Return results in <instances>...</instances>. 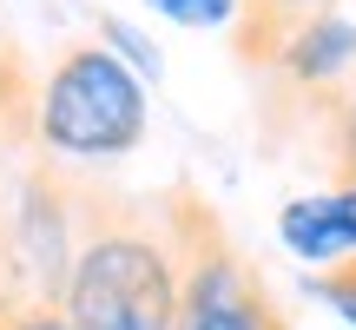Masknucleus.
Returning <instances> with one entry per match:
<instances>
[{"mask_svg": "<svg viewBox=\"0 0 356 330\" xmlns=\"http://www.w3.org/2000/svg\"><path fill=\"white\" fill-rule=\"evenodd\" d=\"M66 317L79 330H178V244L159 198L86 191Z\"/></svg>", "mask_w": 356, "mask_h": 330, "instance_id": "f257e3e1", "label": "nucleus"}, {"mask_svg": "<svg viewBox=\"0 0 356 330\" xmlns=\"http://www.w3.org/2000/svg\"><path fill=\"white\" fill-rule=\"evenodd\" d=\"M40 139L66 165H106L145 139V79L113 47H66L40 79Z\"/></svg>", "mask_w": 356, "mask_h": 330, "instance_id": "f03ea898", "label": "nucleus"}, {"mask_svg": "<svg viewBox=\"0 0 356 330\" xmlns=\"http://www.w3.org/2000/svg\"><path fill=\"white\" fill-rule=\"evenodd\" d=\"M159 212L178 244V330H284L264 297V278L244 265V251L225 238L218 212L198 191L172 185Z\"/></svg>", "mask_w": 356, "mask_h": 330, "instance_id": "7ed1b4c3", "label": "nucleus"}, {"mask_svg": "<svg viewBox=\"0 0 356 330\" xmlns=\"http://www.w3.org/2000/svg\"><path fill=\"white\" fill-rule=\"evenodd\" d=\"M277 73L297 93H317L330 106H350V79H356V20L343 13H317L297 26V40L284 47Z\"/></svg>", "mask_w": 356, "mask_h": 330, "instance_id": "20e7f679", "label": "nucleus"}, {"mask_svg": "<svg viewBox=\"0 0 356 330\" xmlns=\"http://www.w3.org/2000/svg\"><path fill=\"white\" fill-rule=\"evenodd\" d=\"M277 238H284V251H291V258H304V265H317V271L356 258V185L291 198L277 212Z\"/></svg>", "mask_w": 356, "mask_h": 330, "instance_id": "39448f33", "label": "nucleus"}, {"mask_svg": "<svg viewBox=\"0 0 356 330\" xmlns=\"http://www.w3.org/2000/svg\"><path fill=\"white\" fill-rule=\"evenodd\" d=\"M317 13H337V0H244L238 13V60L251 73H277L284 47L297 40V26L317 20Z\"/></svg>", "mask_w": 356, "mask_h": 330, "instance_id": "423d86ee", "label": "nucleus"}, {"mask_svg": "<svg viewBox=\"0 0 356 330\" xmlns=\"http://www.w3.org/2000/svg\"><path fill=\"white\" fill-rule=\"evenodd\" d=\"M310 297H317V304H330L343 324H356V258H343V265H323V271H310Z\"/></svg>", "mask_w": 356, "mask_h": 330, "instance_id": "0eeeda50", "label": "nucleus"}, {"mask_svg": "<svg viewBox=\"0 0 356 330\" xmlns=\"http://www.w3.org/2000/svg\"><path fill=\"white\" fill-rule=\"evenodd\" d=\"M99 40H113V47H119V60H126L139 79H159V66H165V60H159V47H152L145 33H132L126 20H113V13H106V20H99Z\"/></svg>", "mask_w": 356, "mask_h": 330, "instance_id": "6e6552de", "label": "nucleus"}, {"mask_svg": "<svg viewBox=\"0 0 356 330\" xmlns=\"http://www.w3.org/2000/svg\"><path fill=\"white\" fill-rule=\"evenodd\" d=\"M145 7L178 20V26H225V20L244 13V0H145Z\"/></svg>", "mask_w": 356, "mask_h": 330, "instance_id": "1a4fd4ad", "label": "nucleus"}, {"mask_svg": "<svg viewBox=\"0 0 356 330\" xmlns=\"http://www.w3.org/2000/svg\"><path fill=\"white\" fill-rule=\"evenodd\" d=\"M0 330H79L66 304H0Z\"/></svg>", "mask_w": 356, "mask_h": 330, "instance_id": "9d476101", "label": "nucleus"}]
</instances>
